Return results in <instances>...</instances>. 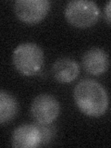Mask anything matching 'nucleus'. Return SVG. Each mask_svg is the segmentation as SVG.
I'll return each instance as SVG.
<instances>
[{"mask_svg": "<svg viewBox=\"0 0 111 148\" xmlns=\"http://www.w3.org/2000/svg\"><path fill=\"white\" fill-rule=\"evenodd\" d=\"M110 6H111V2L108 1V4H106V21H108V24H110Z\"/></svg>", "mask_w": 111, "mask_h": 148, "instance_id": "obj_10", "label": "nucleus"}, {"mask_svg": "<svg viewBox=\"0 0 111 148\" xmlns=\"http://www.w3.org/2000/svg\"><path fill=\"white\" fill-rule=\"evenodd\" d=\"M45 140L44 132L34 124H22L12 132L11 145L17 148H35Z\"/></svg>", "mask_w": 111, "mask_h": 148, "instance_id": "obj_6", "label": "nucleus"}, {"mask_svg": "<svg viewBox=\"0 0 111 148\" xmlns=\"http://www.w3.org/2000/svg\"><path fill=\"white\" fill-rule=\"evenodd\" d=\"M73 97L80 111L89 117H100L108 108V95L105 87L91 79L77 83Z\"/></svg>", "mask_w": 111, "mask_h": 148, "instance_id": "obj_1", "label": "nucleus"}, {"mask_svg": "<svg viewBox=\"0 0 111 148\" xmlns=\"http://www.w3.org/2000/svg\"><path fill=\"white\" fill-rule=\"evenodd\" d=\"M44 60L43 49L32 42L18 45L12 54L14 68L24 76H32L38 73L44 64Z\"/></svg>", "mask_w": 111, "mask_h": 148, "instance_id": "obj_2", "label": "nucleus"}, {"mask_svg": "<svg viewBox=\"0 0 111 148\" xmlns=\"http://www.w3.org/2000/svg\"><path fill=\"white\" fill-rule=\"evenodd\" d=\"M59 113V102L55 96L48 94L37 95L31 106L32 117L37 123L43 126L53 123L58 119Z\"/></svg>", "mask_w": 111, "mask_h": 148, "instance_id": "obj_4", "label": "nucleus"}, {"mask_svg": "<svg viewBox=\"0 0 111 148\" xmlns=\"http://www.w3.org/2000/svg\"><path fill=\"white\" fill-rule=\"evenodd\" d=\"M65 18L76 28H89L95 24L99 18V8L94 1L71 0L65 7Z\"/></svg>", "mask_w": 111, "mask_h": 148, "instance_id": "obj_3", "label": "nucleus"}, {"mask_svg": "<svg viewBox=\"0 0 111 148\" xmlns=\"http://www.w3.org/2000/svg\"><path fill=\"white\" fill-rule=\"evenodd\" d=\"M82 67L86 72L99 76L108 71L109 66L108 55L104 49L94 47L87 50L82 59Z\"/></svg>", "mask_w": 111, "mask_h": 148, "instance_id": "obj_7", "label": "nucleus"}, {"mask_svg": "<svg viewBox=\"0 0 111 148\" xmlns=\"http://www.w3.org/2000/svg\"><path fill=\"white\" fill-rule=\"evenodd\" d=\"M50 9L48 0H18L14 11L21 21L26 24H36L46 17Z\"/></svg>", "mask_w": 111, "mask_h": 148, "instance_id": "obj_5", "label": "nucleus"}, {"mask_svg": "<svg viewBox=\"0 0 111 148\" xmlns=\"http://www.w3.org/2000/svg\"><path fill=\"white\" fill-rule=\"evenodd\" d=\"M18 110L17 99L11 94L0 90V124L8 123L16 117Z\"/></svg>", "mask_w": 111, "mask_h": 148, "instance_id": "obj_9", "label": "nucleus"}, {"mask_svg": "<svg viewBox=\"0 0 111 148\" xmlns=\"http://www.w3.org/2000/svg\"><path fill=\"white\" fill-rule=\"evenodd\" d=\"M54 78L60 83L73 82L80 73V67L76 61L69 58H61L56 61L52 67Z\"/></svg>", "mask_w": 111, "mask_h": 148, "instance_id": "obj_8", "label": "nucleus"}]
</instances>
